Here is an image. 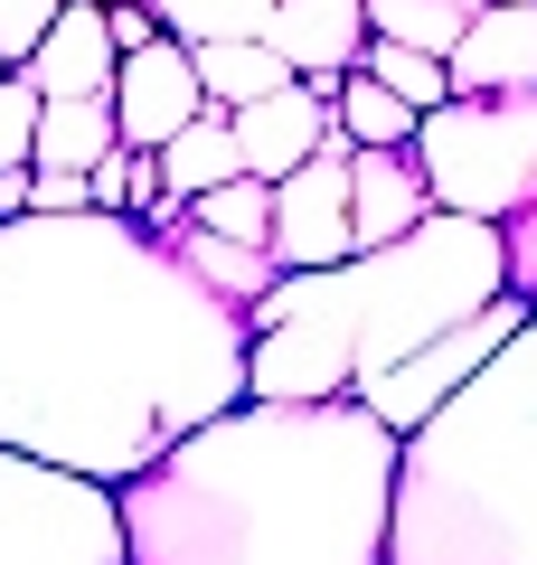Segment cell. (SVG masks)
Here are the masks:
<instances>
[{
	"instance_id": "cell-1",
	"label": "cell",
	"mask_w": 537,
	"mask_h": 565,
	"mask_svg": "<svg viewBox=\"0 0 537 565\" xmlns=\"http://www.w3.org/2000/svg\"><path fill=\"white\" fill-rule=\"evenodd\" d=\"M245 311H227L133 217L0 226V452L123 490L245 405Z\"/></svg>"
},
{
	"instance_id": "cell-2",
	"label": "cell",
	"mask_w": 537,
	"mask_h": 565,
	"mask_svg": "<svg viewBox=\"0 0 537 565\" xmlns=\"http://www.w3.org/2000/svg\"><path fill=\"white\" fill-rule=\"evenodd\" d=\"M397 434L339 405H236L114 490L123 565H387Z\"/></svg>"
},
{
	"instance_id": "cell-3",
	"label": "cell",
	"mask_w": 537,
	"mask_h": 565,
	"mask_svg": "<svg viewBox=\"0 0 537 565\" xmlns=\"http://www.w3.org/2000/svg\"><path fill=\"white\" fill-rule=\"evenodd\" d=\"M509 292V245L481 217H424L415 236L349 255L330 274H283L245 330V405H339L368 377H387L397 359H415L424 340L462 330L472 311H491Z\"/></svg>"
},
{
	"instance_id": "cell-4",
	"label": "cell",
	"mask_w": 537,
	"mask_h": 565,
	"mask_svg": "<svg viewBox=\"0 0 537 565\" xmlns=\"http://www.w3.org/2000/svg\"><path fill=\"white\" fill-rule=\"evenodd\" d=\"M387 565H537V311L397 444Z\"/></svg>"
},
{
	"instance_id": "cell-5",
	"label": "cell",
	"mask_w": 537,
	"mask_h": 565,
	"mask_svg": "<svg viewBox=\"0 0 537 565\" xmlns=\"http://www.w3.org/2000/svg\"><path fill=\"white\" fill-rule=\"evenodd\" d=\"M415 170L443 217L509 226L537 199V95H453L415 122Z\"/></svg>"
},
{
	"instance_id": "cell-6",
	"label": "cell",
	"mask_w": 537,
	"mask_h": 565,
	"mask_svg": "<svg viewBox=\"0 0 537 565\" xmlns=\"http://www.w3.org/2000/svg\"><path fill=\"white\" fill-rule=\"evenodd\" d=\"M0 565H123L114 490L0 452Z\"/></svg>"
},
{
	"instance_id": "cell-7",
	"label": "cell",
	"mask_w": 537,
	"mask_h": 565,
	"mask_svg": "<svg viewBox=\"0 0 537 565\" xmlns=\"http://www.w3.org/2000/svg\"><path fill=\"white\" fill-rule=\"evenodd\" d=\"M518 321H528V302H518V292H499V302H491V311H472L462 330H443V340H424L415 359H397L387 377H368V386H358V415H378L387 434L406 444L415 424H434L443 405H453L462 386H472L481 367L499 359V340H509Z\"/></svg>"
},
{
	"instance_id": "cell-8",
	"label": "cell",
	"mask_w": 537,
	"mask_h": 565,
	"mask_svg": "<svg viewBox=\"0 0 537 565\" xmlns=\"http://www.w3.org/2000/svg\"><path fill=\"white\" fill-rule=\"evenodd\" d=\"M283 274H330L349 264V132L320 141L293 180H274V245Z\"/></svg>"
},
{
	"instance_id": "cell-9",
	"label": "cell",
	"mask_w": 537,
	"mask_h": 565,
	"mask_svg": "<svg viewBox=\"0 0 537 565\" xmlns=\"http://www.w3.org/2000/svg\"><path fill=\"white\" fill-rule=\"evenodd\" d=\"M330 95L339 85H283V95H264V104H245V114H227V132H236V161H245V180H293L302 161H312L320 141H339V114H330Z\"/></svg>"
},
{
	"instance_id": "cell-10",
	"label": "cell",
	"mask_w": 537,
	"mask_h": 565,
	"mask_svg": "<svg viewBox=\"0 0 537 565\" xmlns=\"http://www.w3.org/2000/svg\"><path fill=\"white\" fill-rule=\"evenodd\" d=\"M199 114H208V95H199V66H189L179 39H151L141 57L114 66V132H123V151H160L179 122H199Z\"/></svg>"
},
{
	"instance_id": "cell-11",
	"label": "cell",
	"mask_w": 537,
	"mask_h": 565,
	"mask_svg": "<svg viewBox=\"0 0 537 565\" xmlns=\"http://www.w3.org/2000/svg\"><path fill=\"white\" fill-rule=\"evenodd\" d=\"M264 47H274L302 85H339L358 66V47H368V0H274Z\"/></svg>"
},
{
	"instance_id": "cell-12",
	"label": "cell",
	"mask_w": 537,
	"mask_h": 565,
	"mask_svg": "<svg viewBox=\"0 0 537 565\" xmlns=\"http://www.w3.org/2000/svg\"><path fill=\"white\" fill-rule=\"evenodd\" d=\"M424 217L434 199H424L415 151H349V255H378V245L415 236Z\"/></svg>"
},
{
	"instance_id": "cell-13",
	"label": "cell",
	"mask_w": 537,
	"mask_h": 565,
	"mask_svg": "<svg viewBox=\"0 0 537 565\" xmlns=\"http://www.w3.org/2000/svg\"><path fill=\"white\" fill-rule=\"evenodd\" d=\"M443 76H453V95H537V0H518V10L491 0L443 57Z\"/></svg>"
},
{
	"instance_id": "cell-14",
	"label": "cell",
	"mask_w": 537,
	"mask_h": 565,
	"mask_svg": "<svg viewBox=\"0 0 537 565\" xmlns=\"http://www.w3.org/2000/svg\"><path fill=\"white\" fill-rule=\"evenodd\" d=\"M114 39H104V0H66L57 29L39 39V57L20 66L39 85V104H76V95H114Z\"/></svg>"
},
{
	"instance_id": "cell-15",
	"label": "cell",
	"mask_w": 537,
	"mask_h": 565,
	"mask_svg": "<svg viewBox=\"0 0 537 565\" xmlns=\"http://www.w3.org/2000/svg\"><path fill=\"white\" fill-rule=\"evenodd\" d=\"M114 95H76V104H39V141H29V170H66V180H95V161H114Z\"/></svg>"
},
{
	"instance_id": "cell-16",
	"label": "cell",
	"mask_w": 537,
	"mask_h": 565,
	"mask_svg": "<svg viewBox=\"0 0 537 565\" xmlns=\"http://www.w3.org/2000/svg\"><path fill=\"white\" fill-rule=\"evenodd\" d=\"M160 161V199H208V189H227V180H245V161H236V132H227V114H199V122H179L170 141L151 151Z\"/></svg>"
},
{
	"instance_id": "cell-17",
	"label": "cell",
	"mask_w": 537,
	"mask_h": 565,
	"mask_svg": "<svg viewBox=\"0 0 537 565\" xmlns=\"http://www.w3.org/2000/svg\"><path fill=\"white\" fill-rule=\"evenodd\" d=\"M189 66H199V95H208V114H245V104H264V95H283V85H293V66H283L264 39L189 47Z\"/></svg>"
},
{
	"instance_id": "cell-18",
	"label": "cell",
	"mask_w": 537,
	"mask_h": 565,
	"mask_svg": "<svg viewBox=\"0 0 537 565\" xmlns=\"http://www.w3.org/2000/svg\"><path fill=\"white\" fill-rule=\"evenodd\" d=\"M481 10H491V0H368V39L415 47V57H453Z\"/></svg>"
},
{
	"instance_id": "cell-19",
	"label": "cell",
	"mask_w": 537,
	"mask_h": 565,
	"mask_svg": "<svg viewBox=\"0 0 537 565\" xmlns=\"http://www.w3.org/2000/svg\"><path fill=\"white\" fill-rule=\"evenodd\" d=\"M330 114H339V132H349V151H415V114H406L378 76H358V66L339 76Z\"/></svg>"
},
{
	"instance_id": "cell-20",
	"label": "cell",
	"mask_w": 537,
	"mask_h": 565,
	"mask_svg": "<svg viewBox=\"0 0 537 565\" xmlns=\"http://www.w3.org/2000/svg\"><path fill=\"white\" fill-rule=\"evenodd\" d=\"M160 20V39L179 47H227V39H264V20H274V0H141Z\"/></svg>"
},
{
	"instance_id": "cell-21",
	"label": "cell",
	"mask_w": 537,
	"mask_h": 565,
	"mask_svg": "<svg viewBox=\"0 0 537 565\" xmlns=\"http://www.w3.org/2000/svg\"><path fill=\"white\" fill-rule=\"evenodd\" d=\"M358 76H378L387 95L406 104V114H434V104H453V76H443V57H415V47H387V39H368L358 47Z\"/></svg>"
},
{
	"instance_id": "cell-22",
	"label": "cell",
	"mask_w": 537,
	"mask_h": 565,
	"mask_svg": "<svg viewBox=\"0 0 537 565\" xmlns=\"http://www.w3.org/2000/svg\"><path fill=\"white\" fill-rule=\"evenodd\" d=\"M189 226H208V236H227V245H274V189L264 180H227V189H208V199H189Z\"/></svg>"
},
{
	"instance_id": "cell-23",
	"label": "cell",
	"mask_w": 537,
	"mask_h": 565,
	"mask_svg": "<svg viewBox=\"0 0 537 565\" xmlns=\"http://www.w3.org/2000/svg\"><path fill=\"white\" fill-rule=\"evenodd\" d=\"M57 10L66 0H0V66H10V76L39 57V39L57 29Z\"/></svg>"
},
{
	"instance_id": "cell-24",
	"label": "cell",
	"mask_w": 537,
	"mask_h": 565,
	"mask_svg": "<svg viewBox=\"0 0 537 565\" xmlns=\"http://www.w3.org/2000/svg\"><path fill=\"white\" fill-rule=\"evenodd\" d=\"M29 141H39V85L0 76V170H29Z\"/></svg>"
},
{
	"instance_id": "cell-25",
	"label": "cell",
	"mask_w": 537,
	"mask_h": 565,
	"mask_svg": "<svg viewBox=\"0 0 537 565\" xmlns=\"http://www.w3.org/2000/svg\"><path fill=\"white\" fill-rule=\"evenodd\" d=\"M499 245H509V292H518V302L537 311V199L518 207L509 226H499Z\"/></svg>"
},
{
	"instance_id": "cell-26",
	"label": "cell",
	"mask_w": 537,
	"mask_h": 565,
	"mask_svg": "<svg viewBox=\"0 0 537 565\" xmlns=\"http://www.w3.org/2000/svg\"><path fill=\"white\" fill-rule=\"evenodd\" d=\"M95 207V189L66 180V170H29V217H85Z\"/></svg>"
},
{
	"instance_id": "cell-27",
	"label": "cell",
	"mask_w": 537,
	"mask_h": 565,
	"mask_svg": "<svg viewBox=\"0 0 537 565\" xmlns=\"http://www.w3.org/2000/svg\"><path fill=\"white\" fill-rule=\"evenodd\" d=\"M104 39H114V57H141V47L160 39V20L141 10V0H104Z\"/></svg>"
},
{
	"instance_id": "cell-28",
	"label": "cell",
	"mask_w": 537,
	"mask_h": 565,
	"mask_svg": "<svg viewBox=\"0 0 537 565\" xmlns=\"http://www.w3.org/2000/svg\"><path fill=\"white\" fill-rule=\"evenodd\" d=\"M499 10H518V0H499Z\"/></svg>"
},
{
	"instance_id": "cell-29",
	"label": "cell",
	"mask_w": 537,
	"mask_h": 565,
	"mask_svg": "<svg viewBox=\"0 0 537 565\" xmlns=\"http://www.w3.org/2000/svg\"><path fill=\"white\" fill-rule=\"evenodd\" d=\"M0 76H10V66H0Z\"/></svg>"
}]
</instances>
